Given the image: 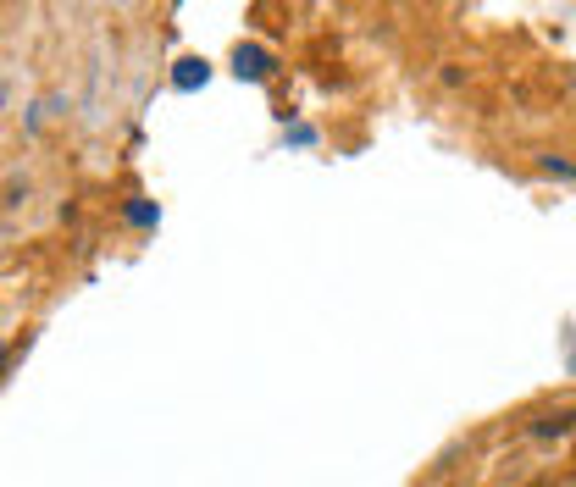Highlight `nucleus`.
<instances>
[{"label": "nucleus", "mask_w": 576, "mask_h": 487, "mask_svg": "<svg viewBox=\"0 0 576 487\" xmlns=\"http://www.w3.org/2000/svg\"><path fill=\"white\" fill-rule=\"evenodd\" d=\"M538 167H543V172H560V178H576V167H571V161H554V155H543Z\"/></svg>", "instance_id": "5"}, {"label": "nucleus", "mask_w": 576, "mask_h": 487, "mask_svg": "<svg viewBox=\"0 0 576 487\" xmlns=\"http://www.w3.org/2000/svg\"><path fill=\"white\" fill-rule=\"evenodd\" d=\"M571 427H576V416H571V410H560V416H543V421H532V438H565Z\"/></svg>", "instance_id": "3"}, {"label": "nucleus", "mask_w": 576, "mask_h": 487, "mask_svg": "<svg viewBox=\"0 0 576 487\" xmlns=\"http://www.w3.org/2000/svg\"><path fill=\"white\" fill-rule=\"evenodd\" d=\"M205 78H211V67H205V61H194V56H183L178 72H172V89H183V95H189V89H200Z\"/></svg>", "instance_id": "2"}, {"label": "nucleus", "mask_w": 576, "mask_h": 487, "mask_svg": "<svg viewBox=\"0 0 576 487\" xmlns=\"http://www.w3.org/2000/svg\"><path fill=\"white\" fill-rule=\"evenodd\" d=\"M0 360H6V344H0Z\"/></svg>", "instance_id": "6"}, {"label": "nucleus", "mask_w": 576, "mask_h": 487, "mask_svg": "<svg viewBox=\"0 0 576 487\" xmlns=\"http://www.w3.org/2000/svg\"><path fill=\"white\" fill-rule=\"evenodd\" d=\"M122 216H128V222H133V227H156V222H161V211H156V200H133V205H128V211H122Z\"/></svg>", "instance_id": "4"}, {"label": "nucleus", "mask_w": 576, "mask_h": 487, "mask_svg": "<svg viewBox=\"0 0 576 487\" xmlns=\"http://www.w3.org/2000/svg\"><path fill=\"white\" fill-rule=\"evenodd\" d=\"M233 72L250 78V84H261L266 72H272V56H266L261 45H239V50H233Z\"/></svg>", "instance_id": "1"}]
</instances>
